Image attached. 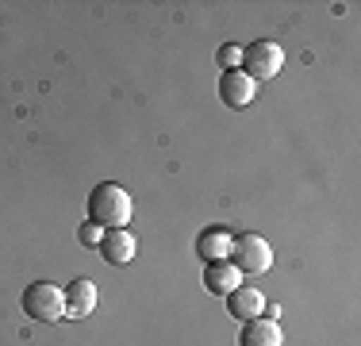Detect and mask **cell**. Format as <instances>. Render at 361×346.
<instances>
[{
    "label": "cell",
    "instance_id": "3957f363",
    "mask_svg": "<svg viewBox=\"0 0 361 346\" xmlns=\"http://www.w3.org/2000/svg\"><path fill=\"white\" fill-rule=\"evenodd\" d=\"M281 66H285V50H281L277 42H269V39L250 42V47L243 50V62H238V69H243V73L250 77L254 85H257V81H269V77H277Z\"/></svg>",
    "mask_w": 361,
    "mask_h": 346
},
{
    "label": "cell",
    "instance_id": "30bf717a",
    "mask_svg": "<svg viewBox=\"0 0 361 346\" xmlns=\"http://www.w3.org/2000/svg\"><path fill=\"white\" fill-rule=\"evenodd\" d=\"M196 254L204 258V262H227V254H231V235L223 227H204L200 231V239H196Z\"/></svg>",
    "mask_w": 361,
    "mask_h": 346
},
{
    "label": "cell",
    "instance_id": "ba28073f",
    "mask_svg": "<svg viewBox=\"0 0 361 346\" xmlns=\"http://www.w3.org/2000/svg\"><path fill=\"white\" fill-rule=\"evenodd\" d=\"M238 346H281V327L277 319H246L243 323V335H238Z\"/></svg>",
    "mask_w": 361,
    "mask_h": 346
},
{
    "label": "cell",
    "instance_id": "8992f818",
    "mask_svg": "<svg viewBox=\"0 0 361 346\" xmlns=\"http://www.w3.org/2000/svg\"><path fill=\"white\" fill-rule=\"evenodd\" d=\"M227 311L235 319H257V316H265V297L254 289V285H238L235 292H227Z\"/></svg>",
    "mask_w": 361,
    "mask_h": 346
},
{
    "label": "cell",
    "instance_id": "4fadbf2b",
    "mask_svg": "<svg viewBox=\"0 0 361 346\" xmlns=\"http://www.w3.org/2000/svg\"><path fill=\"white\" fill-rule=\"evenodd\" d=\"M219 62H223V69H238V62H243V50H238V47H223L219 50Z\"/></svg>",
    "mask_w": 361,
    "mask_h": 346
},
{
    "label": "cell",
    "instance_id": "5b68a950",
    "mask_svg": "<svg viewBox=\"0 0 361 346\" xmlns=\"http://www.w3.org/2000/svg\"><path fill=\"white\" fill-rule=\"evenodd\" d=\"M219 97L227 108H250L254 104V81L243 69H227V73L219 77Z\"/></svg>",
    "mask_w": 361,
    "mask_h": 346
},
{
    "label": "cell",
    "instance_id": "7c38bea8",
    "mask_svg": "<svg viewBox=\"0 0 361 346\" xmlns=\"http://www.w3.org/2000/svg\"><path fill=\"white\" fill-rule=\"evenodd\" d=\"M77 239H81V246H100V239H104V235H100L97 223H85V227L77 231Z\"/></svg>",
    "mask_w": 361,
    "mask_h": 346
},
{
    "label": "cell",
    "instance_id": "277c9868",
    "mask_svg": "<svg viewBox=\"0 0 361 346\" xmlns=\"http://www.w3.org/2000/svg\"><path fill=\"white\" fill-rule=\"evenodd\" d=\"M227 262L235 266L238 273H269V266H273V246H269L262 235H238V239H231Z\"/></svg>",
    "mask_w": 361,
    "mask_h": 346
},
{
    "label": "cell",
    "instance_id": "8fae6325",
    "mask_svg": "<svg viewBox=\"0 0 361 346\" xmlns=\"http://www.w3.org/2000/svg\"><path fill=\"white\" fill-rule=\"evenodd\" d=\"M238 285H243V273H238L231 262H212L208 270H204V289L216 292V297H227V292L238 289Z\"/></svg>",
    "mask_w": 361,
    "mask_h": 346
},
{
    "label": "cell",
    "instance_id": "6da1fadb",
    "mask_svg": "<svg viewBox=\"0 0 361 346\" xmlns=\"http://www.w3.org/2000/svg\"><path fill=\"white\" fill-rule=\"evenodd\" d=\"M89 223L104 231H123L131 223V193L116 181H104L89 193Z\"/></svg>",
    "mask_w": 361,
    "mask_h": 346
},
{
    "label": "cell",
    "instance_id": "9c48e42d",
    "mask_svg": "<svg viewBox=\"0 0 361 346\" xmlns=\"http://www.w3.org/2000/svg\"><path fill=\"white\" fill-rule=\"evenodd\" d=\"M100 254H104L108 266H127L135 258V235L131 231H108L104 239H100Z\"/></svg>",
    "mask_w": 361,
    "mask_h": 346
},
{
    "label": "cell",
    "instance_id": "7a4b0ae2",
    "mask_svg": "<svg viewBox=\"0 0 361 346\" xmlns=\"http://www.w3.org/2000/svg\"><path fill=\"white\" fill-rule=\"evenodd\" d=\"M20 304L31 319H39V323H58V319H66V292L58 289L54 281L27 285L23 297H20Z\"/></svg>",
    "mask_w": 361,
    "mask_h": 346
},
{
    "label": "cell",
    "instance_id": "52a82bcc",
    "mask_svg": "<svg viewBox=\"0 0 361 346\" xmlns=\"http://www.w3.org/2000/svg\"><path fill=\"white\" fill-rule=\"evenodd\" d=\"M92 308H97V285L89 277H81L66 289V319H85L92 316Z\"/></svg>",
    "mask_w": 361,
    "mask_h": 346
}]
</instances>
